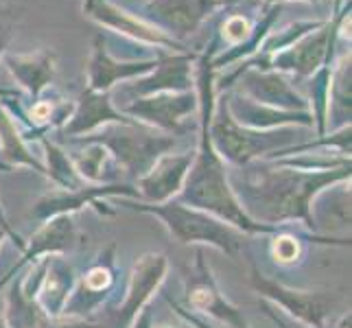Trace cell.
Here are the masks:
<instances>
[{
  "label": "cell",
  "instance_id": "obj_1",
  "mask_svg": "<svg viewBox=\"0 0 352 328\" xmlns=\"http://www.w3.org/2000/svg\"><path fill=\"white\" fill-rule=\"evenodd\" d=\"M350 164L329 168V171H309L285 164L280 160H256L230 171V186L252 221L291 228L305 226L315 234L313 201L326 188L350 182Z\"/></svg>",
  "mask_w": 352,
  "mask_h": 328
},
{
  "label": "cell",
  "instance_id": "obj_2",
  "mask_svg": "<svg viewBox=\"0 0 352 328\" xmlns=\"http://www.w3.org/2000/svg\"><path fill=\"white\" fill-rule=\"evenodd\" d=\"M120 206L129 210L153 215L160 221L168 234H171L179 245H197V248H214L223 252L226 256L236 259L241 254L245 234L230 223L221 221L204 210L192 208L177 199L164 204H142L136 199H120Z\"/></svg>",
  "mask_w": 352,
  "mask_h": 328
},
{
  "label": "cell",
  "instance_id": "obj_3",
  "mask_svg": "<svg viewBox=\"0 0 352 328\" xmlns=\"http://www.w3.org/2000/svg\"><path fill=\"white\" fill-rule=\"evenodd\" d=\"M208 133L214 151L219 153V157L230 168H241L250 162L267 160V157L278 151L294 147V142L298 140L296 127L258 131L239 125L228 114L223 96H219V101H214Z\"/></svg>",
  "mask_w": 352,
  "mask_h": 328
},
{
  "label": "cell",
  "instance_id": "obj_4",
  "mask_svg": "<svg viewBox=\"0 0 352 328\" xmlns=\"http://www.w3.org/2000/svg\"><path fill=\"white\" fill-rule=\"evenodd\" d=\"M75 142H99L110 151L112 160L125 177L136 182L155 164L160 155L177 147V136L162 133L142 123L105 125L90 136L72 138Z\"/></svg>",
  "mask_w": 352,
  "mask_h": 328
},
{
  "label": "cell",
  "instance_id": "obj_5",
  "mask_svg": "<svg viewBox=\"0 0 352 328\" xmlns=\"http://www.w3.org/2000/svg\"><path fill=\"white\" fill-rule=\"evenodd\" d=\"M250 285L261 296V300L270 302L274 309L283 311L305 328H326V320L339 305V298L333 291H307L287 287L261 274L256 265H252L250 270Z\"/></svg>",
  "mask_w": 352,
  "mask_h": 328
},
{
  "label": "cell",
  "instance_id": "obj_6",
  "mask_svg": "<svg viewBox=\"0 0 352 328\" xmlns=\"http://www.w3.org/2000/svg\"><path fill=\"white\" fill-rule=\"evenodd\" d=\"M348 16L350 0L344 11H339L333 20H326L322 27L307 33L305 38L270 55V68L294 79H311L322 66H331L335 42L339 38V31H342V22Z\"/></svg>",
  "mask_w": 352,
  "mask_h": 328
},
{
  "label": "cell",
  "instance_id": "obj_7",
  "mask_svg": "<svg viewBox=\"0 0 352 328\" xmlns=\"http://www.w3.org/2000/svg\"><path fill=\"white\" fill-rule=\"evenodd\" d=\"M234 79H239L234 92L243 94L245 99L254 103L276 107V109H287V112H309L307 96L300 90H296L291 79L283 75V72L258 70L241 64L232 75L223 77L219 86H214V92H223V88L228 90Z\"/></svg>",
  "mask_w": 352,
  "mask_h": 328
},
{
  "label": "cell",
  "instance_id": "obj_8",
  "mask_svg": "<svg viewBox=\"0 0 352 328\" xmlns=\"http://www.w3.org/2000/svg\"><path fill=\"white\" fill-rule=\"evenodd\" d=\"M81 11H83V16L96 22L99 27L110 29L129 42H136L142 46L155 48V51H164V53H188L184 42L166 35L164 31L153 27V24H149L144 18L129 14L127 9L116 5L114 0H83Z\"/></svg>",
  "mask_w": 352,
  "mask_h": 328
},
{
  "label": "cell",
  "instance_id": "obj_9",
  "mask_svg": "<svg viewBox=\"0 0 352 328\" xmlns=\"http://www.w3.org/2000/svg\"><path fill=\"white\" fill-rule=\"evenodd\" d=\"M184 307L199 315V318H210L228 328H248V320L243 311L232 305L217 285L212 270L206 261L204 248L195 250V263L186 276V296Z\"/></svg>",
  "mask_w": 352,
  "mask_h": 328
},
{
  "label": "cell",
  "instance_id": "obj_10",
  "mask_svg": "<svg viewBox=\"0 0 352 328\" xmlns=\"http://www.w3.org/2000/svg\"><path fill=\"white\" fill-rule=\"evenodd\" d=\"M110 197L138 201V190L133 188V184H123V182H116V184H86L77 190L55 188L33 204L31 217L44 223L57 215H77L83 208H94L101 217H114L116 212L107 206Z\"/></svg>",
  "mask_w": 352,
  "mask_h": 328
},
{
  "label": "cell",
  "instance_id": "obj_11",
  "mask_svg": "<svg viewBox=\"0 0 352 328\" xmlns=\"http://www.w3.org/2000/svg\"><path fill=\"white\" fill-rule=\"evenodd\" d=\"M116 243H110L96 254V259L86 267V272L77 276L75 289H72L62 315L92 320V315L99 313L105 307V302L110 300L116 287Z\"/></svg>",
  "mask_w": 352,
  "mask_h": 328
},
{
  "label": "cell",
  "instance_id": "obj_12",
  "mask_svg": "<svg viewBox=\"0 0 352 328\" xmlns=\"http://www.w3.org/2000/svg\"><path fill=\"white\" fill-rule=\"evenodd\" d=\"M77 272L62 254H51L24 270V289L35 298L48 320L62 315L66 302L75 289Z\"/></svg>",
  "mask_w": 352,
  "mask_h": 328
},
{
  "label": "cell",
  "instance_id": "obj_13",
  "mask_svg": "<svg viewBox=\"0 0 352 328\" xmlns=\"http://www.w3.org/2000/svg\"><path fill=\"white\" fill-rule=\"evenodd\" d=\"M168 274V259L164 252H144L131 267L129 285L123 302L112 311L107 328H129L142 309L149 307L151 298L160 291Z\"/></svg>",
  "mask_w": 352,
  "mask_h": 328
},
{
  "label": "cell",
  "instance_id": "obj_14",
  "mask_svg": "<svg viewBox=\"0 0 352 328\" xmlns=\"http://www.w3.org/2000/svg\"><path fill=\"white\" fill-rule=\"evenodd\" d=\"M118 109L136 123H142L162 133H171V136H179L182 129H184V120L190 114L199 112V99L195 90L157 92L140 96V99H129Z\"/></svg>",
  "mask_w": 352,
  "mask_h": 328
},
{
  "label": "cell",
  "instance_id": "obj_15",
  "mask_svg": "<svg viewBox=\"0 0 352 328\" xmlns=\"http://www.w3.org/2000/svg\"><path fill=\"white\" fill-rule=\"evenodd\" d=\"M83 241H86V237L79 232L75 215H57L48 219V221L42 223L38 232L27 241L20 261L0 278V289H5L22 270H27V267L38 263L40 259L51 256V254L66 256L68 252H75L79 245H83Z\"/></svg>",
  "mask_w": 352,
  "mask_h": 328
},
{
  "label": "cell",
  "instance_id": "obj_16",
  "mask_svg": "<svg viewBox=\"0 0 352 328\" xmlns=\"http://www.w3.org/2000/svg\"><path fill=\"white\" fill-rule=\"evenodd\" d=\"M157 57L120 59V57L112 55L103 35H96L92 42L90 62H88V86L86 88H90L94 92H112L120 81H133V79L151 72L153 66L157 64Z\"/></svg>",
  "mask_w": 352,
  "mask_h": 328
},
{
  "label": "cell",
  "instance_id": "obj_17",
  "mask_svg": "<svg viewBox=\"0 0 352 328\" xmlns=\"http://www.w3.org/2000/svg\"><path fill=\"white\" fill-rule=\"evenodd\" d=\"M197 62L195 53H162L151 72L127 83L131 99L149 96L157 92H190L195 86L192 64Z\"/></svg>",
  "mask_w": 352,
  "mask_h": 328
},
{
  "label": "cell",
  "instance_id": "obj_18",
  "mask_svg": "<svg viewBox=\"0 0 352 328\" xmlns=\"http://www.w3.org/2000/svg\"><path fill=\"white\" fill-rule=\"evenodd\" d=\"M192 157H195V149H188L182 153L168 151L157 157L155 164L133 184V188L138 190V201L164 204V201L175 199L179 195L182 186H184Z\"/></svg>",
  "mask_w": 352,
  "mask_h": 328
},
{
  "label": "cell",
  "instance_id": "obj_19",
  "mask_svg": "<svg viewBox=\"0 0 352 328\" xmlns=\"http://www.w3.org/2000/svg\"><path fill=\"white\" fill-rule=\"evenodd\" d=\"M217 7V0H147L144 20L182 42L184 35L195 33Z\"/></svg>",
  "mask_w": 352,
  "mask_h": 328
},
{
  "label": "cell",
  "instance_id": "obj_20",
  "mask_svg": "<svg viewBox=\"0 0 352 328\" xmlns=\"http://www.w3.org/2000/svg\"><path fill=\"white\" fill-rule=\"evenodd\" d=\"M129 123H136V120L125 116L114 105L112 92H94L86 88L79 94L68 120L59 131H62L64 138L72 140V138L90 136V133L105 125H129Z\"/></svg>",
  "mask_w": 352,
  "mask_h": 328
},
{
  "label": "cell",
  "instance_id": "obj_21",
  "mask_svg": "<svg viewBox=\"0 0 352 328\" xmlns=\"http://www.w3.org/2000/svg\"><path fill=\"white\" fill-rule=\"evenodd\" d=\"M221 96L226 101L228 114L243 127L258 129V131H270L280 127H315L311 112H287V109L267 107L245 99L239 92H226Z\"/></svg>",
  "mask_w": 352,
  "mask_h": 328
},
{
  "label": "cell",
  "instance_id": "obj_22",
  "mask_svg": "<svg viewBox=\"0 0 352 328\" xmlns=\"http://www.w3.org/2000/svg\"><path fill=\"white\" fill-rule=\"evenodd\" d=\"M3 64L33 103L42 99L44 90L53 83L57 72L55 53L48 51V48L22 55H3Z\"/></svg>",
  "mask_w": 352,
  "mask_h": 328
},
{
  "label": "cell",
  "instance_id": "obj_23",
  "mask_svg": "<svg viewBox=\"0 0 352 328\" xmlns=\"http://www.w3.org/2000/svg\"><path fill=\"white\" fill-rule=\"evenodd\" d=\"M0 168L5 171L33 168L35 173L44 175V164L33 155L29 140L24 138L18 120L14 118V112H9L3 101H0Z\"/></svg>",
  "mask_w": 352,
  "mask_h": 328
},
{
  "label": "cell",
  "instance_id": "obj_24",
  "mask_svg": "<svg viewBox=\"0 0 352 328\" xmlns=\"http://www.w3.org/2000/svg\"><path fill=\"white\" fill-rule=\"evenodd\" d=\"M70 142V162L86 184H116L123 175L110 151L99 142Z\"/></svg>",
  "mask_w": 352,
  "mask_h": 328
},
{
  "label": "cell",
  "instance_id": "obj_25",
  "mask_svg": "<svg viewBox=\"0 0 352 328\" xmlns=\"http://www.w3.org/2000/svg\"><path fill=\"white\" fill-rule=\"evenodd\" d=\"M3 318L9 328H44L48 322L35 298L24 289V270L7 285Z\"/></svg>",
  "mask_w": 352,
  "mask_h": 328
},
{
  "label": "cell",
  "instance_id": "obj_26",
  "mask_svg": "<svg viewBox=\"0 0 352 328\" xmlns=\"http://www.w3.org/2000/svg\"><path fill=\"white\" fill-rule=\"evenodd\" d=\"M350 107H352V68H350V51H348L342 53L335 66H331L329 123L331 118H339L337 127L350 125ZM329 123H326V127H329Z\"/></svg>",
  "mask_w": 352,
  "mask_h": 328
},
{
  "label": "cell",
  "instance_id": "obj_27",
  "mask_svg": "<svg viewBox=\"0 0 352 328\" xmlns=\"http://www.w3.org/2000/svg\"><path fill=\"white\" fill-rule=\"evenodd\" d=\"M40 144L44 149V175L55 184V188L62 190H77L86 186V182L79 177L75 166L70 162L68 151L59 142L51 138H40Z\"/></svg>",
  "mask_w": 352,
  "mask_h": 328
},
{
  "label": "cell",
  "instance_id": "obj_28",
  "mask_svg": "<svg viewBox=\"0 0 352 328\" xmlns=\"http://www.w3.org/2000/svg\"><path fill=\"white\" fill-rule=\"evenodd\" d=\"M252 27H254V24H250V20L245 16H239V14L230 16L221 24V31H219L223 44H228V48L243 44L252 35Z\"/></svg>",
  "mask_w": 352,
  "mask_h": 328
},
{
  "label": "cell",
  "instance_id": "obj_29",
  "mask_svg": "<svg viewBox=\"0 0 352 328\" xmlns=\"http://www.w3.org/2000/svg\"><path fill=\"white\" fill-rule=\"evenodd\" d=\"M166 302L171 305V309L179 315V318L184 320V324H188L190 328H217V326H212L206 318H199V315L190 313L184 305H179L177 300H173V298H168V296H166Z\"/></svg>",
  "mask_w": 352,
  "mask_h": 328
},
{
  "label": "cell",
  "instance_id": "obj_30",
  "mask_svg": "<svg viewBox=\"0 0 352 328\" xmlns=\"http://www.w3.org/2000/svg\"><path fill=\"white\" fill-rule=\"evenodd\" d=\"M44 328H107V324L94 322V320L66 318V315H59V318H55V320H48Z\"/></svg>",
  "mask_w": 352,
  "mask_h": 328
},
{
  "label": "cell",
  "instance_id": "obj_31",
  "mask_svg": "<svg viewBox=\"0 0 352 328\" xmlns=\"http://www.w3.org/2000/svg\"><path fill=\"white\" fill-rule=\"evenodd\" d=\"M0 228L5 230V234L16 243V248L22 252L24 250V245H27V241H24L14 228H11V223H9V219H7V215H5V208H3V201H0Z\"/></svg>",
  "mask_w": 352,
  "mask_h": 328
},
{
  "label": "cell",
  "instance_id": "obj_32",
  "mask_svg": "<svg viewBox=\"0 0 352 328\" xmlns=\"http://www.w3.org/2000/svg\"><path fill=\"white\" fill-rule=\"evenodd\" d=\"M129 328H153V311L147 307L138 313V318L131 322Z\"/></svg>",
  "mask_w": 352,
  "mask_h": 328
},
{
  "label": "cell",
  "instance_id": "obj_33",
  "mask_svg": "<svg viewBox=\"0 0 352 328\" xmlns=\"http://www.w3.org/2000/svg\"><path fill=\"white\" fill-rule=\"evenodd\" d=\"M7 40H9V27H7V22H5V16L0 14V59H3V55H5Z\"/></svg>",
  "mask_w": 352,
  "mask_h": 328
},
{
  "label": "cell",
  "instance_id": "obj_34",
  "mask_svg": "<svg viewBox=\"0 0 352 328\" xmlns=\"http://www.w3.org/2000/svg\"><path fill=\"white\" fill-rule=\"evenodd\" d=\"M267 5H285L289 0H265ZM302 3H318V0H302Z\"/></svg>",
  "mask_w": 352,
  "mask_h": 328
},
{
  "label": "cell",
  "instance_id": "obj_35",
  "mask_svg": "<svg viewBox=\"0 0 352 328\" xmlns=\"http://www.w3.org/2000/svg\"><path fill=\"white\" fill-rule=\"evenodd\" d=\"M236 3H241V0H217V5L219 7H230V5H236Z\"/></svg>",
  "mask_w": 352,
  "mask_h": 328
},
{
  "label": "cell",
  "instance_id": "obj_36",
  "mask_svg": "<svg viewBox=\"0 0 352 328\" xmlns=\"http://www.w3.org/2000/svg\"><path fill=\"white\" fill-rule=\"evenodd\" d=\"M5 239H7V234H5V230L0 228V248H3V243H5Z\"/></svg>",
  "mask_w": 352,
  "mask_h": 328
},
{
  "label": "cell",
  "instance_id": "obj_37",
  "mask_svg": "<svg viewBox=\"0 0 352 328\" xmlns=\"http://www.w3.org/2000/svg\"><path fill=\"white\" fill-rule=\"evenodd\" d=\"M153 328H190V326L184 324V326H153Z\"/></svg>",
  "mask_w": 352,
  "mask_h": 328
},
{
  "label": "cell",
  "instance_id": "obj_38",
  "mask_svg": "<svg viewBox=\"0 0 352 328\" xmlns=\"http://www.w3.org/2000/svg\"><path fill=\"white\" fill-rule=\"evenodd\" d=\"M0 328H9V326H7V322H5V318H3V315H0Z\"/></svg>",
  "mask_w": 352,
  "mask_h": 328
},
{
  "label": "cell",
  "instance_id": "obj_39",
  "mask_svg": "<svg viewBox=\"0 0 352 328\" xmlns=\"http://www.w3.org/2000/svg\"><path fill=\"white\" fill-rule=\"evenodd\" d=\"M274 320H276V318H274ZM276 324H283L285 328H291V326H287V324H285V322H280V320H276Z\"/></svg>",
  "mask_w": 352,
  "mask_h": 328
}]
</instances>
